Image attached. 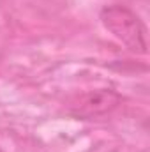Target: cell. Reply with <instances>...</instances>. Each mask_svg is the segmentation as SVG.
<instances>
[{
	"instance_id": "6da1fadb",
	"label": "cell",
	"mask_w": 150,
	"mask_h": 152,
	"mask_svg": "<svg viewBox=\"0 0 150 152\" xmlns=\"http://www.w3.org/2000/svg\"><path fill=\"white\" fill-rule=\"evenodd\" d=\"M99 20L103 27L129 51L136 55H147V27L133 9L122 4L104 5L99 12Z\"/></svg>"
},
{
	"instance_id": "7a4b0ae2",
	"label": "cell",
	"mask_w": 150,
	"mask_h": 152,
	"mask_svg": "<svg viewBox=\"0 0 150 152\" xmlns=\"http://www.w3.org/2000/svg\"><path fill=\"white\" fill-rule=\"evenodd\" d=\"M122 101L124 97L120 92H117L111 87H104L74 96L66 104V110L78 120H97L113 113Z\"/></svg>"
},
{
	"instance_id": "3957f363",
	"label": "cell",
	"mask_w": 150,
	"mask_h": 152,
	"mask_svg": "<svg viewBox=\"0 0 150 152\" xmlns=\"http://www.w3.org/2000/svg\"><path fill=\"white\" fill-rule=\"evenodd\" d=\"M0 152H2V151H0Z\"/></svg>"
}]
</instances>
